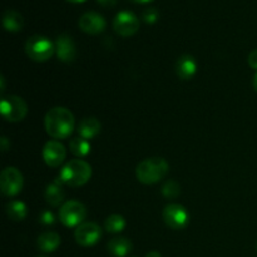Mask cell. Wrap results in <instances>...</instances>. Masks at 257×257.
Segmentation results:
<instances>
[{
	"label": "cell",
	"instance_id": "obj_4",
	"mask_svg": "<svg viewBox=\"0 0 257 257\" xmlns=\"http://www.w3.org/2000/svg\"><path fill=\"white\" fill-rule=\"evenodd\" d=\"M25 53L34 62H47L55 53V44L44 35H33L25 43Z\"/></svg>",
	"mask_w": 257,
	"mask_h": 257
},
{
	"label": "cell",
	"instance_id": "obj_29",
	"mask_svg": "<svg viewBox=\"0 0 257 257\" xmlns=\"http://www.w3.org/2000/svg\"><path fill=\"white\" fill-rule=\"evenodd\" d=\"M146 257H162L161 256V253L158 252V251H151V252H148Z\"/></svg>",
	"mask_w": 257,
	"mask_h": 257
},
{
	"label": "cell",
	"instance_id": "obj_32",
	"mask_svg": "<svg viewBox=\"0 0 257 257\" xmlns=\"http://www.w3.org/2000/svg\"><path fill=\"white\" fill-rule=\"evenodd\" d=\"M252 84H253V88H255V90L257 92V73L255 74V77H253Z\"/></svg>",
	"mask_w": 257,
	"mask_h": 257
},
{
	"label": "cell",
	"instance_id": "obj_18",
	"mask_svg": "<svg viewBox=\"0 0 257 257\" xmlns=\"http://www.w3.org/2000/svg\"><path fill=\"white\" fill-rule=\"evenodd\" d=\"M62 185L63 182L60 181V178H58L57 181L50 183L47 187V190H45V200L53 207H58L64 201L65 193L63 191Z\"/></svg>",
	"mask_w": 257,
	"mask_h": 257
},
{
	"label": "cell",
	"instance_id": "obj_13",
	"mask_svg": "<svg viewBox=\"0 0 257 257\" xmlns=\"http://www.w3.org/2000/svg\"><path fill=\"white\" fill-rule=\"evenodd\" d=\"M55 54L63 63H73L77 57V47L73 38L68 34H60L55 40Z\"/></svg>",
	"mask_w": 257,
	"mask_h": 257
},
{
	"label": "cell",
	"instance_id": "obj_17",
	"mask_svg": "<svg viewBox=\"0 0 257 257\" xmlns=\"http://www.w3.org/2000/svg\"><path fill=\"white\" fill-rule=\"evenodd\" d=\"M3 25L8 32L17 33L24 27V19L19 12L13 9H8L3 13Z\"/></svg>",
	"mask_w": 257,
	"mask_h": 257
},
{
	"label": "cell",
	"instance_id": "obj_11",
	"mask_svg": "<svg viewBox=\"0 0 257 257\" xmlns=\"http://www.w3.org/2000/svg\"><path fill=\"white\" fill-rule=\"evenodd\" d=\"M43 160L49 167H59L67 157L64 145L57 140H50L43 147Z\"/></svg>",
	"mask_w": 257,
	"mask_h": 257
},
{
	"label": "cell",
	"instance_id": "obj_19",
	"mask_svg": "<svg viewBox=\"0 0 257 257\" xmlns=\"http://www.w3.org/2000/svg\"><path fill=\"white\" fill-rule=\"evenodd\" d=\"M108 251L114 257H125L131 253L133 245L128 238L125 237H115L108 242Z\"/></svg>",
	"mask_w": 257,
	"mask_h": 257
},
{
	"label": "cell",
	"instance_id": "obj_14",
	"mask_svg": "<svg viewBox=\"0 0 257 257\" xmlns=\"http://www.w3.org/2000/svg\"><path fill=\"white\" fill-rule=\"evenodd\" d=\"M197 73V62L190 54L181 55L176 62V74L180 79L190 80Z\"/></svg>",
	"mask_w": 257,
	"mask_h": 257
},
{
	"label": "cell",
	"instance_id": "obj_16",
	"mask_svg": "<svg viewBox=\"0 0 257 257\" xmlns=\"http://www.w3.org/2000/svg\"><path fill=\"white\" fill-rule=\"evenodd\" d=\"M100 130H102V124L95 117L84 118L78 125V132H79L80 137L85 138V140L94 138L95 136L99 135Z\"/></svg>",
	"mask_w": 257,
	"mask_h": 257
},
{
	"label": "cell",
	"instance_id": "obj_35",
	"mask_svg": "<svg viewBox=\"0 0 257 257\" xmlns=\"http://www.w3.org/2000/svg\"><path fill=\"white\" fill-rule=\"evenodd\" d=\"M256 248H257V245H256Z\"/></svg>",
	"mask_w": 257,
	"mask_h": 257
},
{
	"label": "cell",
	"instance_id": "obj_15",
	"mask_svg": "<svg viewBox=\"0 0 257 257\" xmlns=\"http://www.w3.org/2000/svg\"><path fill=\"white\" fill-rule=\"evenodd\" d=\"M60 240H62V238H60V236L58 235L57 232L47 231V232H43L42 235L38 237L37 246L42 252H54V251L60 246Z\"/></svg>",
	"mask_w": 257,
	"mask_h": 257
},
{
	"label": "cell",
	"instance_id": "obj_10",
	"mask_svg": "<svg viewBox=\"0 0 257 257\" xmlns=\"http://www.w3.org/2000/svg\"><path fill=\"white\" fill-rule=\"evenodd\" d=\"M75 241L83 247H92L102 237V230L94 222H83L75 228Z\"/></svg>",
	"mask_w": 257,
	"mask_h": 257
},
{
	"label": "cell",
	"instance_id": "obj_26",
	"mask_svg": "<svg viewBox=\"0 0 257 257\" xmlns=\"http://www.w3.org/2000/svg\"><path fill=\"white\" fill-rule=\"evenodd\" d=\"M248 65H250L252 69L257 70V49L252 50V52L248 54Z\"/></svg>",
	"mask_w": 257,
	"mask_h": 257
},
{
	"label": "cell",
	"instance_id": "obj_21",
	"mask_svg": "<svg viewBox=\"0 0 257 257\" xmlns=\"http://www.w3.org/2000/svg\"><path fill=\"white\" fill-rule=\"evenodd\" d=\"M70 152L73 153L77 157H85V156L89 155L90 152V143L89 141L85 140L83 137H77L73 138L69 143Z\"/></svg>",
	"mask_w": 257,
	"mask_h": 257
},
{
	"label": "cell",
	"instance_id": "obj_20",
	"mask_svg": "<svg viewBox=\"0 0 257 257\" xmlns=\"http://www.w3.org/2000/svg\"><path fill=\"white\" fill-rule=\"evenodd\" d=\"M5 211H7V216L12 221L19 222L23 221L28 215V208L24 202L22 201H10L5 206Z\"/></svg>",
	"mask_w": 257,
	"mask_h": 257
},
{
	"label": "cell",
	"instance_id": "obj_22",
	"mask_svg": "<svg viewBox=\"0 0 257 257\" xmlns=\"http://www.w3.org/2000/svg\"><path fill=\"white\" fill-rule=\"evenodd\" d=\"M127 226L124 217L120 215H110L109 217H107L104 222V227L107 230V232L109 233H119Z\"/></svg>",
	"mask_w": 257,
	"mask_h": 257
},
{
	"label": "cell",
	"instance_id": "obj_24",
	"mask_svg": "<svg viewBox=\"0 0 257 257\" xmlns=\"http://www.w3.org/2000/svg\"><path fill=\"white\" fill-rule=\"evenodd\" d=\"M142 20L147 24H155L158 20V10L156 8H147L142 13Z\"/></svg>",
	"mask_w": 257,
	"mask_h": 257
},
{
	"label": "cell",
	"instance_id": "obj_28",
	"mask_svg": "<svg viewBox=\"0 0 257 257\" xmlns=\"http://www.w3.org/2000/svg\"><path fill=\"white\" fill-rule=\"evenodd\" d=\"M0 142H2V151H3V152H7V151L9 150V147H10V143L8 142V138L7 137H2Z\"/></svg>",
	"mask_w": 257,
	"mask_h": 257
},
{
	"label": "cell",
	"instance_id": "obj_30",
	"mask_svg": "<svg viewBox=\"0 0 257 257\" xmlns=\"http://www.w3.org/2000/svg\"><path fill=\"white\" fill-rule=\"evenodd\" d=\"M0 83H2V88H0V90H2V92H4L5 90V79H4V77H0Z\"/></svg>",
	"mask_w": 257,
	"mask_h": 257
},
{
	"label": "cell",
	"instance_id": "obj_6",
	"mask_svg": "<svg viewBox=\"0 0 257 257\" xmlns=\"http://www.w3.org/2000/svg\"><path fill=\"white\" fill-rule=\"evenodd\" d=\"M0 112L5 120L12 123L20 122L28 114V105L24 99L18 95H7L2 98Z\"/></svg>",
	"mask_w": 257,
	"mask_h": 257
},
{
	"label": "cell",
	"instance_id": "obj_9",
	"mask_svg": "<svg viewBox=\"0 0 257 257\" xmlns=\"http://www.w3.org/2000/svg\"><path fill=\"white\" fill-rule=\"evenodd\" d=\"M113 29L120 37H132L140 29V19L130 10H122L113 20Z\"/></svg>",
	"mask_w": 257,
	"mask_h": 257
},
{
	"label": "cell",
	"instance_id": "obj_31",
	"mask_svg": "<svg viewBox=\"0 0 257 257\" xmlns=\"http://www.w3.org/2000/svg\"><path fill=\"white\" fill-rule=\"evenodd\" d=\"M135 3H137V4H147V3H151L152 0H133Z\"/></svg>",
	"mask_w": 257,
	"mask_h": 257
},
{
	"label": "cell",
	"instance_id": "obj_8",
	"mask_svg": "<svg viewBox=\"0 0 257 257\" xmlns=\"http://www.w3.org/2000/svg\"><path fill=\"white\" fill-rule=\"evenodd\" d=\"M163 221L172 230H183L188 226L190 215L183 206L178 203H171L166 206L162 212Z\"/></svg>",
	"mask_w": 257,
	"mask_h": 257
},
{
	"label": "cell",
	"instance_id": "obj_7",
	"mask_svg": "<svg viewBox=\"0 0 257 257\" xmlns=\"http://www.w3.org/2000/svg\"><path fill=\"white\" fill-rule=\"evenodd\" d=\"M24 180L18 168L7 167L0 173V188L2 193L7 197H14L22 191Z\"/></svg>",
	"mask_w": 257,
	"mask_h": 257
},
{
	"label": "cell",
	"instance_id": "obj_5",
	"mask_svg": "<svg viewBox=\"0 0 257 257\" xmlns=\"http://www.w3.org/2000/svg\"><path fill=\"white\" fill-rule=\"evenodd\" d=\"M87 218V207L82 202L75 200L63 203L59 210V220L65 227L77 228Z\"/></svg>",
	"mask_w": 257,
	"mask_h": 257
},
{
	"label": "cell",
	"instance_id": "obj_34",
	"mask_svg": "<svg viewBox=\"0 0 257 257\" xmlns=\"http://www.w3.org/2000/svg\"><path fill=\"white\" fill-rule=\"evenodd\" d=\"M39 257H45V256H39Z\"/></svg>",
	"mask_w": 257,
	"mask_h": 257
},
{
	"label": "cell",
	"instance_id": "obj_2",
	"mask_svg": "<svg viewBox=\"0 0 257 257\" xmlns=\"http://www.w3.org/2000/svg\"><path fill=\"white\" fill-rule=\"evenodd\" d=\"M92 177V167L84 160H70L65 163L60 170L59 178L63 185L70 186V187H80L84 186Z\"/></svg>",
	"mask_w": 257,
	"mask_h": 257
},
{
	"label": "cell",
	"instance_id": "obj_12",
	"mask_svg": "<svg viewBox=\"0 0 257 257\" xmlns=\"http://www.w3.org/2000/svg\"><path fill=\"white\" fill-rule=\"evenodd\" d=\"M79 28L84 33L90 35H97L104 32L107 28V22L104 17L97 12H87L79 18Z\"/></svg>",
	"mask_w": 257,
	"mask_h": 257
},
{
	"label": "cell",
	"instance_id": "obj_3",
	"mask_svg": "<svg viewBox=\"0 0 257 257\" xmlns=\"http://www.w3.org/2000/svg\"><path fill=\"white\" fill-rule=\"evenodd\" d=\"M168 162L162 157H150L138 163L136 177L143 185L157 183L168 173Z\"/></svg>",
	"mask_w": 257,
	"mask_h": 257
},
{
	"label": "cell",
	"instance_id": "obj_1",
	"mask_svg": "<svg viewBox=\"0 0 257 257\" xmlns=\"http://www.w3.org/2000/svg\"><path fill=\"white\" fill-rule=\"evenodd\" d=\"M44 127L48 135L54 140H64L73 133L75 118L65 107H54L44 117Z\"/></svg>",
	"mask_w": 257,
	"mask_h": 257
},
{
	"label": "cell",
	"instance_id": "obj_23",
	"mask_svg": "<svg viewBox=\"0 0 257 257\" xmlns=\"http://www.w3.org/2000/svg\"><path fill=\"white\" fill-rule=\"evenodd\" d=\"M181 193V186L177 181L168 180L162 186V195L166 198H176Z\"/></svg>",
	"mask_w": 257,
	"mask_h": 257
},
{
	"label": "cell",
	"instance_id": "obj_27",
	"mask_svg": "<svg viewBox=\"0 0 257 257\" xmlns=\"http://www.w3.org/2000/svg\"><path fill=\"white\" fill-rule=\"evenodd\" d=\"M97 3L104 8H112L117 4V0H97Z\"/></svg>",
	"mask_w": 257,
	"mask_h": 257
},
{
	"label": "cell",
	"instance_id": "obj_25",
	"mask_svg": "<svg viewBox=\"0 0 257 257\" xmlns=\"http://www.w3.org/2000/svg\"><path fill=\"white\" fill-rule=\"evenodd\" d=\"M39 222L44 226H52L55 223V217L50 211H43L39 216Z\"/></svg>",
	"mask_w": 257,
	"mask_h": 257
},
{
	"label": "cell",
	"instance_id": "obj_33",
	"mask_svg": "<svg viewBox=\"0 0 257 257\" xmlns=\"http://www.w3.org/2000/svg\"><path fill=\"white\" fill-rule=\"evenodd\" d=\"M68 2L75 3V4H78V3H83V2H85V0H68Z\"/></svg>",
	"mask_w": 257,
	"mask_h": 257
}]
</instances>
